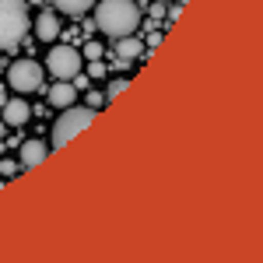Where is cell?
<instances>
[{
	"instance_id": "8992f818",
	"label": "cell",
	"mask_w": 263,
	"mask_h": 263,
	"mask_svg": "<svg viewBox=\"0 0 263 263\" xmlns=\"http://www.w3.org/2000/svg\"><path fill=\"white\" fill-rule=\"evenodd\" d=\"M0 120L7 123V126H25V123L32 120V105L28 102H21V99H7L4 105H0Z\"/></svg>"
},
{
	"instance_id": "5b68a950",
	"label": "cell",
	"mask_w": 263,
	"mask_h": 263,
	"mask_svg": "<svg viewBox=\"0 0 263 263\" xmlns=\"http://www.w3.org/2000/svg\"><path fill=\"white\" fill-rule=\"evenodd\" d=\"M7 84L14 88V91H39L42 88V67L35 60H14L7 67Z\"/></svg>"
},
{
	"instance_id": "9c48e42d",
	"label": "cell",
	"mask_w": 263,
	"mask_h": 263,
	"mask_svg": "<svg viewBox=\"0 0 263 263\" xmlns=\"http://www.w3.org/2000/svg\"><path fill=\"white\" fill-rule=\"evenodd\" d=\"M74 99H78V88H74V81H57L53 88H49V105H57V109L74 105Z\"/></svg>"
},
{
	"instance_id": "8fae6325",
	"label": "cell",
	"mask_w": 263,
	"mask_h": 263,
	"mask_svg": "<svg viewBox=\"0 0 263 263\" xmlns=\"http://www.w3.org/2000/svg\"><path fill=\"white\" fill-rule=\"evenodd\" d=\"M53 7L63 11V14H74V18H78V14L88 11V7H95V0H53Z\"/></svg>"
},
{
	"instance_id": "9a60e30c",
	"label": "cell",
	"mask_w": 263,
	"mask_h": 263,
	"mask_svg": "<svg viewBox=\"0 0 263 263\" xmlns=\"http://www.w3.org/2000/svg\"><path fill=\"white\" fill-rule=\"evenodd\" d=\"M88 78H105V63L91 60V63H88Z\"/></svg>"
},
{
	"instance_id": "4fadbf2b",
	"label": "cell",
	"mask_w": 263,
	"mask_h": 263,
	"mask_svg": "<svg viewBox=\"0 0 263 263\" xmlns=\"http://www.w3.org/2000/svg\"><path fill=\"white\" fill-rule=\"evenodd\" d=\"M84 102H88V109H102V105H105V95H102V91H88Z\"/></svg>"
},
{
	"instance_id": "6da1fadb",
	"label": "cell",
	"mask_w": 263,
	"mask_h": 263,
	"mask_svg": "<svg viewBox=\"0 0 263 263\" xmlns=\"http://www.w3.org/2000/svg\"><path fill=\"white\" fill-rule=\"evenodd\" d=\"M95 25L102 28V35H112V39L134 35L141 25V7L134 0H102L95 7Z\"/></svg>"
},
{
	"instance_id": "52a82bcc",
	"label": "cell",
	"mask_w": 263,
	"mask_h": 263,
	"mask_svg": "<svg viewBox=\"0 0 263 263\" xmlns=\"http://www.w3.org/2000/svg\"><path fill=\"white\" fill-rule=\"evenodd\" d=\"M57 35H60V18H57V11H46V7H42V14L35 18V39L53 42Z\"/></svg>"
},
{
	"instance_id": "e0dca14e",
	"label": "cell",
	"mask_w": 263,
	"mask_h": 263,
	"mask_svg": "<svg viewBox=\"0 0 263 263\" xmlns=\"http://www.w3.org/2000/svg\"><path fill=\"white\" fill-rule=\"evenodd\" d=\"M4 134H7V123L0 120V141H4Z\"/></svg>"
},
{
	"instance_id": "3957f363",
	"label": "cell",
	"mask_w": 263,
	"mask_h": 263,
	"mask_svg": "<svg viewBox=\"0 0 263 263\" xmlns=\"http://www.w3.org/2000/svg\"><path fill=\"white\" fill-rule=\"evenodd\" d=\"M91 120H95V109H88V105H67L63 116L57 120V126H53V147H63L70 137H78Z\"/></svg>"
},
{
	"instance_id": "7a4b0ae2",
	"label": "cell",
	"mask_w": 263,
	"mask_h": 263,
	"mask_svg": "<svg viewBox=\"0 0 263 263\" xmlns=\"http://www.w3.org/2000/svg\"><path fill=\"white\" fill-rule=\"evenodd\" d=\"M28 0H0V49L11 53L28 35Z\"/></svg>"
},
{
	"instance_id": "ac0fdd59",
	"label": "cell",
	"mask_w": 263,
	"mask_h": 263,
	"mask_svg": "<svg viewBox=\"0 0 263 263\" xmlns=\"http://www.w3.org/2000/svg\"><path fill=\"white\" fill-rule=\"evenodd\" d=\"M4 102H7V91H4V84H0V105H4Z\"/></svg>"
},
{
	"instance_id": "277c9868",
	"label": "cell",
	"mask_w": 263,
	"mask_h": 263,
	"mask_svg": "<svg viewBox=\"0 0 263 263\" xmlns=\"http://www.w3.org/2000/svg\"><path fill=\"white\" fill-rule=\"evenodd\" d=\"M81 63H84V57L74 46H53L49 57H46V67H49V74L57 81H74L81 74Z\"/></svg>"
},
{
	"instance_id": "30bf717a",
	"label": "cell",
	"mask_w": 263,
	"mask_h": 263,
	"mask_svg": "<svg viewBox=\"0 0 263 263\" xmlns=\"http://www.w3.org/2000/svg\"><path fill=\"white\" fill-rule=\"evenodd\" d=\"M144 53V42L134 39V35H123V39H116V57H120V63H130L137 60Z\"/></svg>"
},
{
	"instance_id": "ba28073f",
	"label": "cell",
	"mask_w": 263,
	"mask_h": 263,
	"mask_svg": "<svg viewBox=\"0 0 263 263\" xmlns=\"http://www.w3.org/2000/svg\"><path fill=\"white\" fill-rule=\"evenodd\" d=\"M49 158V147L42 141H25L21 144V168H35Z\"/></svg>"
},
{
	"instance_id": "5bb4252c",
	"label": "cell",
	"mask_w": 263,
	"mask_h": 263,
	"mask_svg": "<svg viewBox=\"0 0 263 263\" xmlns=\"http://www.w3.org/2000/svg\"><path fill=\"white\" fill-rule=\"evenodd\" d=\"M123 88H126V78H120V81H112V84H109V91H105V102H112V99H116V95L123 91Z\"/></svg>"
},
{
	"instance_id": "7c38bea8",
	"label": "cell",
	"mask_w": 263,
	"mask_h": 263,
	"mask_svg": "<svg viewBox=\"0 0 263 263\" xmlns=\"http://www.w3.org/2000/svg\"><path fill=\"white\" fill-rule=\"evenodd\" d=\"M81 57H88V60H102V42H84Z\"/></svg>"
},
{
	"instance_id": "d6986e66",
	"label": "cell",
	"mask_w": 263,
	"mask_h": 263,
	"mask_svg": "<svg viewBox=\"0 0 263 263\" xmlns=\"http://www.w3.org/2000/svg\"><path fill=\"white\" fill-rule=\"evenodd\" d=\"M28 4H46V0H28Z\"/></svg>"
},
{
	"instance_id": "2e32d148",
	"label": "cell",
	"mask_w": 263,
	"mask_h": 263,
	"mask_svg": "<svg viewBox=\"0 0 263 263\" xmlns=\"http://www.w3.org/2000/svg\"><path fill=\"white\" fill-rule=\"evenodd\" d=\"M0 172H4V176H14V172H18V165H14V162H4V165H0Z\"/></svg>"
}]
</instances>
